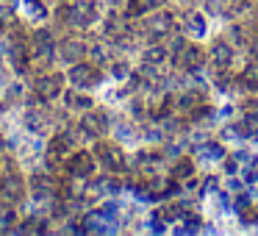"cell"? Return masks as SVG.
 <instances>
[{"instance_id": "obj_1", "label": "cell", "mask_w": 258, "mask_h": 236, "mask_svg": "<svg viewBox=\"0 0 258 236\" xmlns=\"http://www.w3.org/2000/svg\"><path fill=\"white\" fill-rule=\"evenodd\" d=\"M172 28H175V23H172V14L169 12H158L147 20V34H150V39H164L167 34H172Z\"/></svg>"}, {"instance_id": "obj_2", "label": "cell", "mask_w": 258, "mask_h": 236, "mask_svg": "<svg viewBox=\"0 0 258 236\" xmlns=\"http://www.w3.org/2000/svg\"><path fill=\"white\" fill-rule=\"evenodd\" d=\"M70 81H73L78 89H89V86H95L97 81H100V73H97L92 64H75V67L70 70Z\"/></svg>"}, {"instance_id": "obj_3", "label": "cell", "mask_w": 258, "mask_h": 236, "mask_svg": "<svg viewBox=\"0 0 258 236\" xmlns=\"http://www.w3.org/2000/svg\"><path fill=\"white\" fill-rule=\"evenodd\" d=\"M106 128H108V120L100 111H86L84 120H81V134H86V136H100V134H106Z\"/></svg>"}, {"instance_id": "obj_4", "label": "cell", "mask_w": 258, "mask_h": 236, "mask_svg": "<svg viewBox=\"0 0 258 236\" xmlns=\"http://www.w3.org/2000/svg\"><path fill=\"white\" fill-rule=\"evenodd\" d=\"M178 67H183L186 73H195V70H200L203 67V62H206V56H203V50L197 45H186L183 47V53H180L178 58Z\"/></svg>"}, {"instance_id": "obj_5", "label": "cell", "mask_w": 258, "mask_h": 236, "mask_svg": "<svg viewBox=\"0 0 258 236\" xmlns=\"http://www.w3.org/2000/svg\"><path fill=\"white\" fill-rule=\"evenodd\" d=\"M208 58H211V64H214L217 70L228 67V64L233 62V45H230V42H225V39L214 42V45H211V53H208Z\"/></svg>"}, {"instance_id": "obj_6", "label": "cell", "mask_w": 258, "mask_h": 236, "mask_svg": "<svg viewBox=\"0 0 258 236\" xmlns=\"http://www.w3.org/2000/svg\"><path fill=\"white\" fill-rule=\"evenodd\" d=\"M97 153H100V161L106 164L108 169H122L125 158H122V153H119L117 147H111V145H100V147H97Z\"/></svg>"}, {"instance_id": "obj_7", "label": "cell", "mask_w": 258, "mask_h": 236, "mask_svg": "<svg viewBox=\"0 0 258 236\" xmlns=\"http://www.w3.org/2000/svg\"><path fill=\"white\" fill-rule=\"evenodd\" d=\"M167 58H169V47H164V45H150L145 50V64H153V67L167 64Z\"/></svg>"}, {"instance_id": "obj_8", "label": "cell", "mask_w": 258, "mask_h": 236, "mask_svg": "<svg viewBox=\"0 0 258 236\" xmlns=\"http://www.w3.org/2000/svg\"><path fill=\"white\" fill-rule=\"evenodd\" d=\"M58 86H61V78H58V75H47V78L36 81V92H39L42 97H56Z\"/></svg>"}, {"instance_id": "obj_9", "label": "cell", "mask_w": 258, "mask_h": 236, "mask_svg": "<svg viewBox=\"0 0 258 236\" xmlns=\"http://www.w3.org/2000/svg\"><path fill=\"white\" fill-rule=\"evenodd\" d=\"M70 169H73L75 178H86V175L92 172V158L86 156V153H78V156L70 161Z\"/></svg>"}, {"instance_id": "obj_10", "label": "cell", "mask_w": 258, "mask_h": 236, "mask_svg": "<svg viewBox=\"0 0 258 236\" xmlns=\"http://www.w3.org/2000/svg\"><path fill=\"white\" fill-rule=\"evenodd\" d=\"M197 153H200V158H206V161H219V158H225V147L219 145V142H206V145L197 147Z\"/></svg>"}, {"instance_id": "obj_11", "label": "cell", "mask_w": 258, "mask_h": 236, "mask_svg": "<svg viewBox=\"0 0 258 236\" xmlns=\"http://www.w3.org/2000/svg\"><path fill=\"white\" fill-rule=\"evenodd\" d=\"M186 31H189L191 36H203L206 34V17H203L200 12H191L189 17H186Z\"/></svg>"}, {"instance_id": "obj_12", "label": "cell", "mask_w": 258, "mask_h": 236, "mask_svg": "<svg viewBox=\"0 0 258 236\" xmlns=\"http://www.w3.org/2000/svg\"><path fill=\"white\" fill-rule=\"evenodd\" d=\"M200 92H183V95L178 97V108L180 111H195L197 106H200Z\"/></svg>"}, {"instance_id": "obj_13", "label": "cell", "mask_w": 258, "mask_h": 236, "mask_svg": "<svg viewBox=\"0 0 258 236\" xmlns=\"http://www.w3.org/2000/svg\"><path fill=\"white\" fill-rule=\"evenodd\" d=\"M161 0H131V6H128V14L131 17H139V14H147L153 6H158Z\"/></svg>"}, {"instance_id": "obj_14", "label": "cell", "mask_w": 258, "mask_h": 236, "mask_svg": "<svg viewBox=\"0 0 258 236\" xmlns=\"http://www.w3.org/2000/svg\"><path fill=\"white\" fill-rule=\"evenodd\" d=\"M84 53H86V47L81 45V42H64V47H61V56L67 58V62H78Z\"/></svg>"}, {"instance_id": "obj_15", "label": "cell", "mask_w": 258, "mask_h": 236, "mask_svg": "<svg viewBox=\"0 0 258 236\" xmlns=\"http://www.w3.org/2000/svg\"><path fill=\"white\" fill-rule=\"evenodd\" d=\"M25 128L31 131V134H39L42 128H45V117H42L39 111H25Z\"/></svg>"}, {"instance_id": "obj_16", "label": "cell", "mask_w": 258, "mask_h": 236, "mask_svg": "<svg viewBox=\"0 0 258 236\" xmlns=\"http://www.w3.org/2000/svg\"><path fill=\"white\" fill-rule=\"evenodd\" d=\"M230 42H233V47H244L247 45V31L241 23H233L230 25Z\"/></svg>"}, {"instance_id": "obj_17", "label": "cell", "mask_w": 258, "mask_h": 236, "mask_svg": "<svg viewBox=\"0 0 258 236\" xmlns=\"http://www.w3.org/2000/svg\"><path fill=\"white\" fill-rule=\"evenodd\" d=\"M241 84H244L247 89H258V64L244 67V73H241Z\"/></svg>"}, {"instance_id": "obj_18", "label": "cell", "mask_w": 258, "mask_h": 236, "mask_svg": "<svg viewBox=\"0 0 258 236\" xmlns=\"http://www.w3.org/2000/svg\"><path fill=\"white\" fill-rule=\"evenodd\" d=\"M172 178H178V181H183V178H191V161H189V158H183V161H180L178 167L172 169Z\"/></svg>"}, {"instance_id": "obj_19", "label": "cell", "mask_w": 258, "mask_h": 236, "mask_svg": "<svg viewBox=\"0 0 258 236\" xmlns=\"http://www.w3.org/2000/svg\"><path fill=\"white\" fill-rule=\"evenodd\" d=\"M111 75H114V78H119V81L131 78V67H128V62H117V64H111Z\"/></svg>"}, {"instance_id": "obj_20", "label": "cell", "mask_w": 258, "mask_h": 236, "mask_svg": "<svg viewBox=\"0 0 258 236\" xmlns=\"http://www.w3.org/2000/svg\"><path fill=\"white\" fill-rule=\"evenodd\" d=\"M214 108H206V106H197L195 108V114H191V123H206V120H211L214 117Z\"/></svg>"}, {"instance_id": "obj_21", "label": "cell", "mask_w": 258, "mask_h": 236, "mask_svg": "<svg viewBox=\"0 0 258 236\" xmlns=\"http://www.w3.org/2000/svg\"><path fill=\"white\" fill-rule=\"evenodd\" d=\"M186 45H189V42H186V39H180V36H178V39H172V45H169V56H172V58H178L180 53H183V47H186Z\"/></svg>"}, {"instance_id": "obj_22", "label": "cell", "mask_w": 258, "mask_h": 236, "mask_svg": "<svg viewBox=\"0 0 258 236\" xmlns=\"http://www.w3.org/2000/svg\"><path fill=\"white\" fill-rule=\"evenodd\" d=\"M122 31V23H119L117 17H108L106 20V34H119Z\"/></svg>"}, {"instance_id": "obj_23", "label": "cell", "mask_w": 258, "mask_h": 236, "mask_svg": "<svg viewBox=\"0 0 258 236\" xmlns=\"http://www.w3.org/2000/svg\"><path fill=\"white\" fill-rule=\"evenodd\" d=\"M89 56L95 58V62H106V47H103V45H95V47H89Z\"/></svg>"}, {"instance_id": "obj_24", "label": "cell", "mask_w": 258, "mask_h": 236, "mask_svg": "<svg viewBox=\"0 0 258 236\" xmlns=\"http://www.w3.org/2000/svg\"><path fill=\"white\" fill-rule=\"evenodd\" d=\"M244 181H247V184H252V181H258V164H255V167L250 164V167L244 169Z\"/></svg>"}, {"instance_id": "obj_25", "label": "cell", "mask_w": 258, "mask_h": 236, "mask_svg": "<svg viewBox=\"0 0 258 236\" xmlns=\"http://www.w3.org/2000/svg\"><path fill=\"white\" fill-rule=\"evenodd\" d=\"M9 222H14V214L12 211H3V214H0V230H6Z\"/></svg>"}, {"instance_id": "obj_26", "label": "cell", "mask_w": 258, "mask_h": 236, "mask_svg": "<svg viewBox=\"0 0 258 236\" xmlns=\"http://www.w3.org/2000/svg\"><path fill=\"white\" fill-rule=\"evenodd\" d=\"M217 189V178H208L206 184H203V195H208V192H214Z\"/></svg>"}, {"instance_id": "obj_27", "label": "cell", "mask_w": 258, "mask_h": 236, "mask_svg": "<svg viewBox=\"0 0 258 236\" xmlns=\"http://www.w3.org/2000/svg\"><path fill=\"white\" fill-rule=\"evenodd\" d=\"M0 20H12V9H9V6L0 9ZM0 25H3V23H0Z\"/></svg>"}]
</instances>
